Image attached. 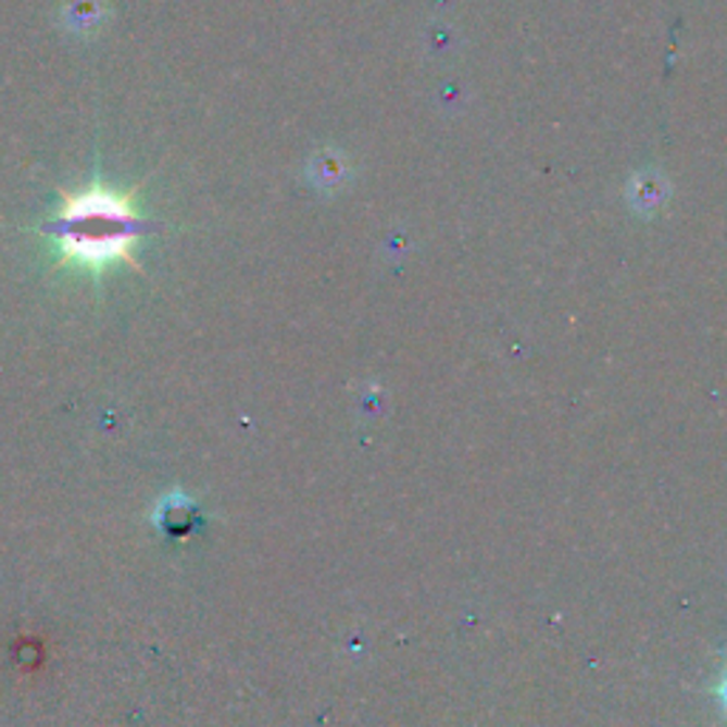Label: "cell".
Masks as SVG:
<instances>
[{"instance_id":"1","label":"cell","mask_w":727,"mask_h":727,"mask_svg":"<svg viewBox=\"0 0 727 727\" xmlns=\"http://www.w3.org/2000/svg\"><path fill=\"white\" fill-rule=\"evenodd\" d=\"M137 236L140 216L134 213L131 202L100 188L68 197L58 222V239L66 256L83 259L89 265H103L111 259L131 262Z\"/></svg>"},{"instance_id":"2","label":"cell","mask_w":727,"mask_h":727,"mask_svg":"<svg viewBox=\"0 0 727 727\" xmlns=\"http://www.w3.org/2000/svg\"><path fill=\"white\" fill-rule=\"evenodd\" d=\"M725 702H727V682H725Z\"/></svg>"}]
</instances>
